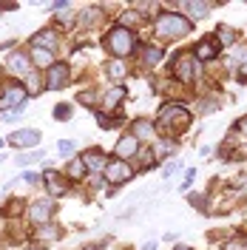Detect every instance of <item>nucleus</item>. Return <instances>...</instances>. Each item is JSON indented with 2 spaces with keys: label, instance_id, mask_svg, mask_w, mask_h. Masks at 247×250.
Segmentation results:
<instances>
[{
  "label": "nucleus",
  "instance_id": "nucleus-1",
  "mask_svg": "<svg viewBox=\"0 0 247 250\" xmlns=\"http://www.w3.org/2000/svg\"><path fill=\"white\" fill-rule=\"evenodd\" d=\"M190 31V20L179 15H162L156 20V34H168V37H179V34H187Z\"/></svg>",
  "mask_w": 247,
  "mask_h": 250
},
{
  "label": "nucleus",
  "instance_id": "nucleus-2",
  "mask_svg": "<svg viewBox=\"0 0 247 250\" xmlns=\"http://www.w3.org/2000/svg\"><path fill=\"white\" fill-rule=\"evenodd\" d=\"M108 48L117 54V57L131 54V51H134V34H131L128 29H123V26H120V29H114L108 34Z\"/></svg>",
  "mask_w": 247,
  "mask_h": 250
},
{
  "label": "nucleus",
  "instance_id": "nucleus-3",
  "mask_svg": "<svg viewBox=\"0 0 247 250\" xmlns=\"http://www.w3.org/2000/svg\"><path fill=\"white\" fill-rule=\"evenodd\" d=\"M159 123H173V128H185L190 123V117L182 105H165L162 114H159Z\"/></svg>",
  "mask_w": 247,
  "mask_h": 250
},
{
  "label": "nucleus",
  "instance_id": "nucleus-4",
  "mask_svg": "<svg viewBox=\"0 0 247 250\" xmlns=\"http://www.w3.org/2000/svg\"><path fill=\"white\" fill-rule=\"evenodd\" d=\"M9 142H12V145H20V148H31V145H37V142H40V134H37L34 128H23V131L12 134Z\"/></svg>",
  "mask_w": 247,
  "mask_h": 250
},
{
  "label": "nucleus",
  "instance_id": "nucleus-5",
  "mask_svg": "<svg viewBox=\"0 0 247 250\" xmlns=\"http://www.w3.org/2000/svg\"><path fill=\"white\" fill-rule=\"evenodd\" d=\"M105 173H108V179H114V182H125V179H131V168H128L125 159L111 162L108 168H105Z\"/></svg>",
  "mask_w": 247,
  "mask_h": 250
},
{
  "label": "nucleus",
  "instance_id": "nucleus-6",
  "mask_svg": "<svg viewBox=\"0 0 247 250\" xmlns=\"http://www.w3.org/2000/svg\"><path fill=\"white\" fill-rule=\"evenodd\" d=\"M26 103V91L23 88H15V85H9L6 94L0 97V108H9V105H23Z\"/></svg>",
  "mask_w": 247,
  "mask_h": 250
},
{
  "label": "nucleus",
  "instance_id": "nucleus-7",
  "mask_svg": "<svg viewBox=\"0 0 247 250\" xmlns=\"http://www.w3.org/2000/svg\"><path fill=\"white\" fill-rule=\"evenodd\" d=\"M65 77H68V68L60 65V62H54V65L48 68V88H51V91H57L62 83H65Z\"/></svg>",
  "mask_w": 247,
  "mask_h": 250
},
{
  "label": "nucleus",
  "instance_id": "nucleus-8",
  "mask_svg": "<svg viewBox=\"0 0 247 250\" xmlns=\"http://www.w3.org/2000/svg\"><path fill=\"white\" fill-rule=\"evenodd\" d=\"M9 71H12V74H20V77H26V74H29V57L15 51V54L9 57Z\"/></svg>",
  "mask_w": 247,
  "mask_h": 250
},
{
  "label": "nucleus",
  "instance_id": "nucleus-9",
  "mask_svg": "<svg viewBox=\"0 0 247 250\" xmlns=\"http://www.w3.org/2000/svg\"><path fill=\"white\" fill-rule=\"evenodd\" d=\"M134 151H137V137H134V134H125L123 140L117 142V151H114V154L120 156V159H125V156H131Z\"/></svg>",
  "mask_w": 247,
  "mask_h": 250
},
{
  "label": "nucleus",
  "instance_id": "nucleus-10",
  "mask_svg": "<svg viewBox=\"0 0 247 250\" xmlns=\"http://www.w3.org/2000/svg\"><path fill=\"white\" fill-rule=\"evenodd\" d=\"M51 210H54V205H51V202H43V199H40V202L31 208V219L40 225V222H46V219L51 216Z\"/></svg>",
  "mask_w": 247,
  "mask_h": 250
},
{
  "label": "nucleus",
  "instance_id": "nucleus-11",
  "mask_svg": "<svg viewBox=\"0 0 247 250\" xmlns=\"http://www.w3.org/2000/svg\"><path fill=\"white\" fill-rule=\"evenodd\" d=\"M46 185H48V190H51L54 196H60V193H65V182H62V176H60V173L48 171V173H46Z\"/></svg>",
  "mask_w": 247,
  "mask_h": 250
},
{
  "label": "nucleus",
  "instance_id": "nucleus-12",
  "mask_svg": "<svg viewBox=\"0 0 247 250\" xmlns=\"http://www.w3.org/2000/svg\"><path fill=\"white\" fill-rule=\"evenodd\" d=\"M82 165H85V168H94V171L108 168V165H105V159H103V151H91V154H85V156H82Z\"/></svg>",
  "mask_w": 247,
  "mask_h": 250
},
{
  "label": "nucleus",
  "instance_id": "nucleus-13",
  "mask_svg": "<svg viewBox=\"0 0 247 250\" xmlns=\"http://www.w3.org/2000/svg\"><path fill=\"white\" fill-rule=\"evenodd\" d=\"M176 74L185 80V83H190V80H193V60H190V57L176 60Z\"/></svg>",
  "mask_w": 247,
  "mask_h": 250
},
{
  "label": "nucleus",
  "instance_id": "nucleus-14",
  "mask_svg": "<svg viewBox=\"0 0 247 250\" xmlns=\"http://www.w3.org/2000/svg\"><path fill=\"white\" fill-rule=\"evenodd\" d=\"M196 57H202V60H213V57H216L213 40H202L199 46H196Z\"/></svg>",
  "mask_w": 247,
  "mask_h": 250
},
{
  "label": "nucleus",
  "instance_id": "nucleus-15",
  "mask_svg": "<svg viewBox=\"0 0 247 250\" xmlns=\"http://www.w3.org/2000/svg\"><path fill=\"white\" fill-rule=\"evenodd\" d=\"M159 60H162V48L148 46L145 51H142V62H145V65H156Z\"/></svg>",
  "mask_w": 247,
  "mask_h": 250
},
{
  "label": "nucleus",
  "instance_id": "nucleus-16",
  "mask_svg": "<svg viewBox=\"0 0 247 250\" xmlns=\"http://www.w3.org/2000/svg\"><path fill=\"white\" fill-rule=\"evenodd\" d=\"M54 40H57V37H54V31H40V34H34V40H31V43H34V48H40V46H54Z\"/></svg>",
  "mask_w": 247,
  "mask_h": 250
},
{
  "label": "nucleus",
  "instance_id": "nucleus-17",
  "mask_svg": "<svg viewBox=\"0 0 247 250\" xmlns=\"http://www.w3.org/2000/svg\"><path fill=\"white\" fill-rule=\"evenodd\" d=\"M34 62L37 65H54V57H51V51H43V48H34Z\"/></svg>",
  "mask_w": 247,
  "mask_h": 250
},
{
  "label": "nucleus",
  "instance_id": "nucleus-18",
  "mask_svg": "<svg viewBox=\"0 0 247 250\" xmlns=\"http://www.w3.org/2000/svg\"><path fill=\"white\" fill-rule=\"evenodd\" d=\"M123 97H125V88H114V91H108L105 94V108H114Z\"/></svg>",
  "mask_w": 247,
  "mask_h": 250
},
{
  "label": "nucleus",
  "instance_id": "nucleus-19",
  "mask_svg": "<svg viewBox=\"0 0 247 250\" xmlns=\"http://www.w3.org/2000/svg\"><path fill=\"white\" fill-rule=\"evenodd\" d=\"M182 9H187L190 15H196V17H202V15H207V3H182Z\"/></svg>",
  "mask_w": 247,
  "mask_h": 250
},
{
  "label": "nucleus",
  "instance_id": "nucleus-20",
  "mask_svg": "<svg viewBox=\"0 0 247 250\" xmlns=\"http://www.w3.org/2000/svg\"><path fill=\"white\" fill-rule=\"evenodd\" d=\"M134 131H137V137H151L154 128H151V123H145V120H137L134 123Z\"/></svg>",
  "mask_w": 247,
  "mask_h": 250
},
{
  "label": "nucleus",
  "instance_id": "nucleus-21",
  "mask_svg": "<svg viewBox=\"0 0 247 250\" xmlns=\"http://www.w3.org/2000/svg\"><path fill=\"white\" fill-rule=\"evenodd\" d=\"M108 74H111V77H125L123 62H114V65H108Z\"/></svg>",
  "mask_w": 247,
  "mask_h": 250
},
{
  "label": "nucleus",
  "instance_id": "nucleus-22",
  "mask_svg": "<svg viewBox=\"0 0 247 250\" xmlns=\"http://www.w3.org/2000/svg\"><path fill=\"white\" fill-rule=\"evenodd\" d=\"M219 37H222V40H227V43H233V40H236V31L222 26V29H219Z\"/></svg>",
  "mask_w": 247,
  "mask_h": 250
},
{
  "label": "nucleus",
  "instance_id": "nucleus-23",
  "mask_svg": "<svg viewBox=\"0 0 247 250\" xmlns=\"http://www.w3.org/2000/svg\"><path fill=\"white\" fill-rule=\"evenodd\" d=\"M54 117H57V120H68V117H71V108H68V105H57Z\"/></svg>",
  "mask_w": 247,
  "mask_h": 250
},
{
  "label": "nucleus",
  "instance_id": "nucleus-24",
  "mask_svg": "<svg viewBox=\"0 0 247 250\" xmlns=\"http://www.w3.org/2000/svg\"><path fill=\"white\" fill-rule=\"evenodd\" d=\"M40 154H26V156H17V165H29V162H37Z\"/></svg>",
  "mask_w": 247,
  "mask_h": 250
},
{
  "label": "nucleus",
  "instance_id": "nucleus-25",
  "mask_svg": "<svg viewBox=\"0 0 247 250\" xmlns=\"http://www.w3.org/2000/svg\"><path fill=\"white\" fill-rule=\"evenodd\" d=\"M82 168H85L82 162H71V165H68V173H71V176H82Z\"/></svg>",
  "mask_w": 247,
  "mask_h": 250
},
{
  "label": "nucleus",
  "instance_id": "nucleus-26",
  "mask_svg": "<svg viewBox=\"0 0 247 250\" xmlns=\"http://www.w3.org/2000/svg\"><path fill=\"white\" fill-rule=\"evenodd\" d=\"M57 148H60L62 154H71V151H74V142H68V140H62V142H57Z\"/></svg>",
  "mask_w": 247,
  "mask_h": 250
},
{
  "label": "nucleus",
  "instance_id": "nucleus-27",
  "mask_svg": "<svg viewBox=\"0 0 247 250\" xmlns=\"http://www.w3.org/2000/svg\"><path fill=\"white\" fill-rule=\"evenodd\" d=\"M242 248H245V239H236V242H230L227 250H242Z\"/></svg>",
  "mask_w": 247,
  "mask_h": 250
},
{
  "label": "nucleus",
  "instance_id": "nucleus-28",
  "mask_svg": "<svg viewBox=\"0 0 247 250\" xmlns=\"http://www.w3.org/2000/svg\"><path fill=\"white\" fill-rule=\"evenodd\" d=\"M159 151H162V154H170V151H173V142H162Z\"/></svg>",
  "mask_w": 247,
  "mask_h": 250
},
{
  "label": "nucleus",
  "instance_id": "nucleus-29",
  "mask_svg": "<svg viewBox=\"0 0 247 250\" xmlns=\"http://www.w3.org/2000/svg\"><path fill=\"white\" fill-rule=\"evenodd\" d=\"M23 179H26V182H37V179H40V176H37V173H23Z\"/></svg>",
  "mask_w": 247,
  "mask_h": 250
},
{
  "label": "nucleus",
  "instance_id": "nucleus-30",
  "mask_svg": "<svg viewBox=\"0 0 247 250\" xmlns=\"http://www.w3.org/2000/svg\"><path fill=\"white\" fill-rule=\"evenodd\" d=\"M242 60H245V62H247V48H242Z\"/></svg>",
  "mask_w": 247,
  "mask_h": 250
},
{
  "label": "nucleus",
  "instance_id": "nucleus-31",
  "mask_svg": "<svg viewBox=\"0 0 247 250\" xmlns=\"http://www.w3.org/2000/svg\"><path fill=\"white\" fill-rule=\"evenodd\" d=\"M239 128H245V131H247V120H242V123H239Z\"/></svg>",
  "mask_w": 247,
  "mask_h": 250
},
{
  "label": "nucleus",
  "instance_id": "nucleus-32",
  "mask_svg": "<svg viewBox=\"0 0 247 250\" xmlns=\"http://www.w3.org/2000/svg\"><path fill=\"white\" fill-rule=\"evenodd\" d=\"M242 80H247V68H245V71H242Z\"/></svg>",
  "mask_w": 247,
  "mask_h": 250
},
{
  "label": "nucleus",
  "instance_id": "nucleus-33",
  "mask_svg": "<svg viewBox=\"0 0 247 250\" xmlns=\"http://www.w3.org/2000/svg\"><path fill=\"white\" fill-rule=\"evenodd\" d=\"M85 250H100V248H97V245H91V248H85Z\"/></svg>",
  "mask_w": 247,
  "mask_h": 250
},
{
  "label": "nucleus",
  "instance_id": "nucleus-34",
  "mask_svg": "<svg viewBox=\"0 0 247 250\" xmlns=\"http://www.w3.org/2000/svg\"><path fill=\"white\" fill-rule=\"evenodd\" d=\"M176 250H187V248H176Z\"/></svg>",
  "mask_w": 247,
  "mask_h": 250
}]
</instances>
